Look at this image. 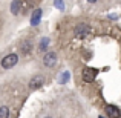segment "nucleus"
Instances as JSON below:
<instances>
[{
    "mask_svg": "<svg viewBox=\"0 0 121 118\" xmlns=\"http://www.w3.org/2000/svg\"><path fill=\"white\" fill-rule=\"evenodd\" d=\"M17 63H18V55L17 54H8V55H5L3 60H2V68L11 69V68H14Z\"/></svg>",
    "mask_w": 121,
    "mask_h": 118,
    "instance_id": "obj_1",
    "label": "nucleus"
},
{
    "mask_svg": "<svg viewBox=\"0 0 121 118\" xmlns=\"http://www.w3.org/2000/svg\"><path fill=\"white\" fill-rule=\"evenodd\" d=\"M97 75H98V69H95V68H84L81 72L83 81H86V83H92Z\"/></svg>",
    "mask_w": 121,
    "mask_h": 118,
    "instance_id": "obj_2",
    "label": "nucleus"
},
{
    "mask_svg": "<svg viewBox=\"0 0 121 118\" xmlns=\"http://www.w3.org/2000/svg\"><path fill=\"white\" fill-rule=\"evenodd\" d=\"M57 63V54L55 52H46V55L43 57V65L46 68H52Z\"/></svg>",
    "mask_w": 121,
    "mask_h": 118,
    "instance_id": "obj_3",
    "label": "nucleus"
},
{
    "mask_svg": "<svg viewBox=\"0 0 121 118\" xmlns=\"http://www.w3.org/2000/svg\"><path fill=\"white\" fill-rule=\"evenodd\" d=\"M106 114L110 118H120L121 117V110L117 106H113V104H107L106 106Z\"/></svg>",
    "mask_w": 121,
    "mask_h": 118,
    "instance_id": "obj_4",
    "label": "nucleus"
},
{
    "mask_svg": "<svg viewBox=\"0 0 121 118\" xmlns=\"http://www.w3.org/2000/svg\"><path fill=\"white\" fill-rule=\"evenodd\" d=\"M89 31H91V28H89L87 25L81 23V25H78V26L75 28V37H86L89 34Z\"/></svg>",
    "mask_w": 121,
    "mask_h": 118,
    "instance_id": "obj_5",
    "label": "nucleus"
},
{
    "mask_svg": "<svg viewBox=\"0 0 121 118\" xmlns=\"http://www.w3.org/2000/svg\"><path fill=\"white\" fill-rule=\"evenodd\" d=\"M41 84H43V77H40V75H39V77H34L29 81V89H32V91H34V89H39Z\"/></svg>",
    "mask_w": 121,
    "mask_h": 118,
    "instance_id": "obj_6",
    "label": "nucleus"
},
{
    "mask_svg": "<svg viewBox=\"0 0 121 118\" xmlns=\"http://www.w3.org/2000/svg\"><path fill=\"white\" fill-rule=\"evenodd\" d=\"M22 5H23V3H22V0H14V2H12V5H11V12L14 15H17L18 12H20Z\"/></svg>",
    "mask_w": 121,
    "mask_h": 118,
    "instance_id": "obj_7",
    "label": "nucleus"
},
{
    "mask_svg": "<svg viewBox=\"0 0 121 118\" xmlns=\"http://www.w3.org/2000/svg\"><path fill=\"white\" fill-rule=\"evenodd\" d=\"M40 17H41V9H35L34 11V14H32V20H31V23L35 26V25H39L40 23Z\"/></svg>",
    "mask_w": 121,
    "mask_h": 118,
    "instance_id": "obj_8",
    "label": "nucleus"
},
{
    "mask_svg": "<svg viewBox=\"0 0 121 118\" xmlns=\"http://www.w3.org/2000/svg\"><path fill=\"white\" fill-rule=\"evenodd\" d=\"M20 51L23 54H29L31 52V43H29V41H25V43L20 46Z\"/></svg>",
    "mask_w": 121,
    "mask_h": 118,
    "instance_id": "obj_9",
    "label": "nucleus"
},
{
    "mask_svg": "<svg viewBox=\"0 0 121 118\" xmlns=\"http://www.w3.org/2000/svg\"><path fill=\"white\" fill-rule=\"evenodd\" d=\"M9 117V109L6 106H2L0 107V118H8Z\"/></svg>",
    "mask_w": 121,
    "mask_h": 118,
    "instance_id": "obj_10",
    "label": "nucleus"
},
{
    "mask_svg": "<svg viewBox=\"0 0 121 118\" xmlns=\"http://www.w3.org/2000/svg\"><path fill=\"white\" fill-rule=\"evenodd\" d=\"M48 44H49V39H48V37L41 39V41H40V51H44L48 48Z\"/></svg>",
    "mask_w": 121,
    "mask_h": 118,
    "instance_id": "obj_11",
    "label": "nucleus"
},
{
    "mask_svg": "<svg viewBox=\"0 0 121 118\" xmlns=\"http://www.w3.org/2000/svg\"><path fill=\"white\" fill-rule=\"evenodd\" d=\"M55 6L58 9H63V8H65V6H63V0H55Z\"/></svg>",
    "mask_w": 121,
    "mask_h": 118,
    "instance_id": "obj_12",
    "label": "nucleus"
},
{
    "mask_svg": "<svg viewBox=\"0 0 121 118\" xmlns=\"http://www.w3.org/2000/svg\"><path fill=\"white\" fill-rule=\"evenodd\" d=\"M87 2H89V3H95V2H97V0H87Z\"/></svg>",
    "mask_w": 121,
    "mask_h": 118,
    "instance_id": "obj_13",
    "label": "nucleus"
},
{
    "mask_svg": "<svg viewBox=\"0 0 121 118\" xmlns=\"http://www.w3.org/2000/svg\"><path fill=\"white\" fill-rule=\"evenodd\" d=\"M46 118H52V117H46Z\"/></svg>",
    "mask_w": 121,
    "mask_h": 118,
    "instance_id": "obj_14",
    "label": "nucleus"
},
{
    "mask_svg": "<svg viewBox=\"0 0 121 118\" xmlns=\"http://www.w3.org/2000/svg\"><path fill=\"white\" fill-rule=\"evenodd\" d=\"M100 118H104V117H100Z\"/></svg>",
    "mask_w": 121,
    "mask_h": 118,
    "instance_id": "obj_15",
    "label": "nucleus"
}]
</instances>
